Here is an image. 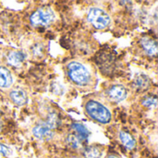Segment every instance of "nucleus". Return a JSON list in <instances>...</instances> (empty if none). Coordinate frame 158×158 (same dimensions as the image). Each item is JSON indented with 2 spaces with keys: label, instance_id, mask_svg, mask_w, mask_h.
<instances>
[{
  "label": "nucleus",
  "instance_id": "obj_1",
  "mask_svg": "<svg viewBox=\"0 0 158 158\" xmlns=\"http://www.w3.org/2000/svg\"><path fill=\"white\" fill-rule=\"evenodd\" d=\"M85 112L92 119L98 123L107 124L111 121L110 111L95 100H90L85 103Z\"/></svg>",
  "mask_w": 158,
  "mask_h": 158
},
{
  "label": "nucleus",
  "instance_id": "obj_2",
  "mask_svg": "<svg viewBox=\"0 0 158 158\" xmlns=\"http://www.w3.org/2000/svg\"><path fill=\"white\" fill-rule=\"evenodd\" d=\"M70 80L79 86H86L91 81V74L88 69L78 61H71L67 66Z\"/></svg>",
  "mask_w": 158,
  "mask_h": 158
},
{
  "label": "nucleus",
  "instance_id": "obj_3",
  "mask_svg": "<svg viewBox=\"0 0 158 158\" xmlns=\"http://www.w3.org/2000/svg\"><path fill=\"white\" fill-rule=\"evenodd\" d=\"M55 20V13L53 9L47 6L37 8L30 16V22L35 28L47 27Z\"/></svg>",
  "mask_w": 158,
  "mask_h": 158
},
{
  "label": "nucleus",
  "instance_id": "obj_4",
  "mask_svg": "<svg viewBox=\"0 0 158 158\" xmlns=\"http://www.w3.org/2000/svg\"><path fill=\"white\" fill-rule=\"evenodd\" d=\"M87 20L95 29L99 30L108 27L111 21L109 15L99 7H92L87 14Z\"/></svg>",
  "mask_w": 158,
  "mask_h": 158
},
{
  "label": "nucleus",
  "instance_id": "obj_5",
  "mask_svg": "<svg viewBox=\"0 0 158 158\" xmlns=\"http://www.w3.org/2000/svg\"><path fill=\"white\" fill-rule=\"evenodd\" d=\"M106 95L111 101L118 102L124 101L127 98L128 90L124 86L119 85V84H115V85L110 86L107 88Z\"/></svg>",
  "mask_w": 158,
  "mask_h": 158
},
{
  "label": "nucleus",
  "instance_id": "obj_6",
  "mask_svg": "<svg viewBox=\"0 0 158 158\" xmlns=\"http://www.w3.org/2000/svg\"><path fill=\"white\" fill-rule=\"evenodd\" d=\"M32 134L35 138L42 141H50L53 139L55 133L53 129H51L44 123L38 124L32 129Z\"/></svg>",
  "mask_w": 158,
  "mask_h": 158
},
{
  "label": "nucleus",
  "instance_id": "obj_7",
  "mask_svg": "<svg viewBox=\"0 0 158 158\" xmlns=\"http://www.w3.org/2000/svg\"><path fill=\"white\" fill-rule=\"evenodd\" d=\"M152 86V80L150 77L144 74H137L133 79L132 87L137 91H146Z\"/></svg>",
  "mask_w": 158,
  "mask_h": 158
},
{
  "label": "nucleus",
  "instance_id": "obj_8",
  "mask_svg": "<svg viewBox=\"0 0 158 158\" xmlns=\"http://www.w3.org/2000/svg\"><path fill=\"white\" fill-rule=\"evenodd\" d=\"M140 44L142 48L144 50V52L150 56V57H155L157 54V43L155 39L149 36H143L140 40Z\"/></svg>",
  "mask_w": 158,
  "mask_h": 158
},
{
  "label": "nucleus",
  "instance_id": "obj_9",
  "mask_svg": "<svg viewBox=\"0 0 158 158\" xmlns=\"http://www.w3.org/2000/svg\"><path fill=\"white\" fill-rule=\"evenodd\" d=\"M25 59L26 54L22 50H12L7 54V62L14 67L21 66Z\"/></svg>",
  "mask_w": 158,
  "mask_h": 158
},
{
  "label": "nucleus",
  "instance_id": "obj_10",
  "mask_svg": "<svg viewBox=\"0 0 158 158\" xmlns=\"http://www.w3.org/2000/svg\"><path fill=\"white\" fill-rule=\"evenodd\" d=\"M9 97H10L11 101L19 106H22V105L26 104L28 102L27 93L21 88L12 89L9 93Z\"/></svg>",
  "mask_w": 158,
  "mask_h": 158
},
{
  "label": "nucleus",
  "instance_id": "obj_11",
  "mask_svg": "<svg viewBox=\"0 0 158 158\" xmlns=\"http://www.w3.org/2000/svg\"><path fill=\"white\" fill-rule=\"evenodd\" d=\"M115 64V58L110 55L109 53H103L98 57V65H100V68L104 71L106 68V73H109L110 69H114Z\"/></svg>",
  "mask_w": 158,
  "mask_h": 158
},
{
  "label": "nucleus",
  "instance_id": "obj_12",
  "mask_svg": "<svg viewBox=\"0 0 158 158\" xmlns=\"http://www.w3.org/2000/svg\"><path fill=\"white\" fill-rule=\"evenodd\" d=\"M118 136H119L120 142H122L123 146H124L126 149H128V150H132V149L136 146V141H135V139L133 138V136H132L131 133L122 130V131L119 132Z\"/></svg>",
  "mask_w": 158,
  "mask_h": 158
},
{
  "label": "nucleus",
  "instance_id": "obj_13",
  "mask_svg": "<svg viewBox=\"0 0 158 158\" xmlns=\"http://www.w3.org/2000/svg\"><path fill=\"white\" fill-rule=\"evenodd\" d=\"M13 82L11 73L5 66H0V88H6L11 86Z\"/></svg>",
  "mask_w": 158,
  "mask_h": 158
},
{
  "label": "nucleus",
  "instance_id": "obj_14",
  "mask_svg": "<svg viewBox=\"0 0 158 158\" xmlns=\"http://www.w3.org/2000/svg\"><path fill=\"white\" fill-rule=\"evenodd\" d=\"M72 129L74 130V134L81 141H87L89 136H90V132L89 130L86 129V127L84 125H82L81 123H74L72 124Z\"/></svg>",
  "mask_w": 158,
  "mask_h": 158
},
{
  "label": "nucleus",
  "instance_id": "obj_15",
  "mask_svg": "<svg viewBox=\"0 0 158 158\" xmlns=\"http://www.w3.org/2000/svg\"><path fill=\"white\" fill-rule=\"evenodd\" d=\"M84 158H101L102 157V150L95 145L87 146L83 151Z\"/></svg>",
  "mask_w": 158,
  "mask_h": 158
},
{
  "label": "nucleus",
  "instance_id": "obj_16",
  "mask_svg": "<svg viewBox=\"0 0 158 158\" xmlns=\"http://www.w3.org/2000/svg\"><path fill=\"white\" fill-rule=\"evenodd\" d=\"M44 124L46 126H48L51 129H56L60 125V120H59V117L57 116V115L53 112V113L48 114Z\"/></svg>",
  "mask_w": 158,
  "mask_h": 158
},
{
  "label": "nucleus",
  "instance_id": "obj_17",
  "mask_svg": "<svg viewBox=\"0 0 158 158\" xmlns=\"http://www.w3.org/2000/svg\"><path fill=\"white\" fill-rule=\"evenodd\" d=\"M66 142H67L68 146H69L72 149H79L81 146V144H82V142L74 133L69 134L67 136Z\"/></svg>",
  "mask_w": 158,
  "mask_h": 158
},
{
  "label": "nucleus",
  "instance_id": "obj_18",
  "mask_svg": "<svg viewBox=\"0 0 158 158\" xmlns=\"http://www.w3.org/2000/svg\"><path fill=\"white\" fill-rule=\"evenodd\" d=\"M142 104L144 107L147 108H156L157 105V98L156 95H150V96H145L142 100Z\"/></svg>",
  "mask_w": 158,
  "mask_h": 158
},
{
  "label": "nucleus",
  "instance_id": "obj_19",
  "mask_svg": "<svg viewBox=\"0 0 158 158\" xmlns=\"http://www.w3.org/2000/svg\"><path fill=\"white\" fill-rule=\"evenodd\" d=\"M43 51H44V47L42 44H34L32 48H31V52L35 55V56H42L43 54Z\"/></svg>",
  "mask_w": 158,
  "mask_h": 158
},
{
  "label": "nucleus",
  "instance_id": "obj_20",
  "mask_svg": "<svg viewBox=\"0 0 158 158\" xmlns=\"http://www.w3.org/2000/svg\"><path fill=\"white\" fill-rule=\"evenodd\" d=\"M9 154H10V149L6 145L0 143V155H2L3 156H9Z\"/></svg>",
  "mask_w": 158,
  "mask_h": 158
},
{
  "label": "nucleus",
  "instance_id": "obj_21",
  "mask_svg": "<svg viewBox=\"0 0 158 158\" xmlns=\"http://www.w3.org/2000/svg\"><path fill=\"white\" fill-rule=\"evenodd\" d=\"M107 158H120L119 156H116V155H110V156H108V157Z\"/></svg>",
  "mask_w": 158,
  "mask_h": 158
},
{
  "label": "nucleus",
  "instance_id": "obj_22",
  "mask_svg": "<svg viewBox=\"0 0 158 158\" xmlns=\"http://www.w3.org/2000/svg\"><path fill=\"white\" fill-rule=\"evenodd\" d=\"M1 129H2V123H1V121H0V130H1Z\"/></svg>",
  "mask_w": 158,
  "mask_h": 158
}]
</instances>
